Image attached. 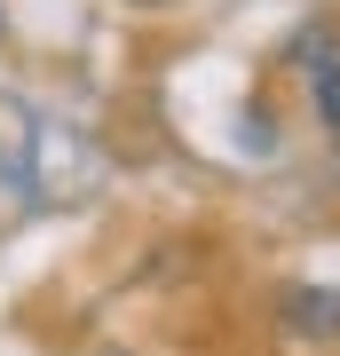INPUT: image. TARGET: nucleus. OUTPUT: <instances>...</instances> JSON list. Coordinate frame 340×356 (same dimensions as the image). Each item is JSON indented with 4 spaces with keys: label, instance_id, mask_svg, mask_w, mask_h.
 <instances>
[]
</instances>
